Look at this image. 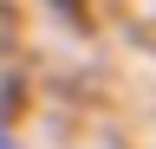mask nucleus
Returning a JSON list of instances; mask_svg holds the SVG:
<instances>
[{
  "label": "nucleus",
  "instance_id": "1",
  "mask_svg": "<svg viewBox=\"0 0 156 149\" xmlns=\"http://www.w3.org/2000/svg\"><path fill=\"white\" fill-rule=\"evenodd\" d=\"M0 149H20V130H13V117L0 110Z\"/></svg>",
  "mask_w": 156,
  "mask_h": 149
}]
</instances>
